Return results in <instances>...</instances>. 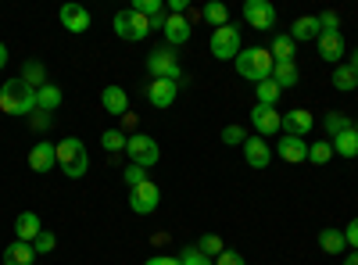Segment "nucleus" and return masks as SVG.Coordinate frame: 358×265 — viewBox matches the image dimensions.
Here are the masks:
<instances>
[{
  "instance_id": "1",
  "label": "nucleus",
  "mask_w": 358,
  "mask_h": 265,
  "mask_svg": "<svg viewBox=\"0 0 358 265\" xmlns=\"http://www.w3.org/2000/svg\"><path fill=\"white\" fill-rule=\"evenodd\" d=\"M0 111L4 115H33L36 111V90L22 79H8L0 86Z\"/></svg>"
},
{
  "instance_id": "2",
  "label": "nucleus",
  "mask_w": 358,
  "mask_h": 265,
  "mask_svg": "<svg viewBox=\"0 0 358 265\" xmlns=\"http://www.w3.org/2000/svg\"><path fill=\"white\" fill-rule=\"evenodd\" d=\"M273 69H276V62L265 47H244L241 54H236V72H241L244 79H251V83L273 79Z\"/></svg>"
},
{
  "instance_id": "3",
  "label": "nucleus",
  "mask_w": 358,
  "mask_h": 265,
  "mask_svg": "<svg viewBox=\"0 0 358 265\" xmlns=\"http://www.w3.org/2000/svg\"><path fill=\"white\" fill-rule=\"evenodd\" d=\"M57 165L69 180H83L86 169H90V155H86V143L79 136H65L57 143Z\"/></svg>"
},
{
  "instance_id": "4",
  "label": "nucleus",
  "mask_w": 358,
  "mask_h": 265,
  "mask_svg": "<svg viewBox=\"0 0 358 265\" xmlns=\"http://www.w3.org/2000/svg\"><path fill=\"white\" fill-rule=\"evenodd\" d=\"M111 25H115V33L122 36V40H129V43H140V40H147V33H151V18H143V15H136L133 8H126V11H118Z\"/></svg>"
},
{
  "instance_id": "5",
  "label": "nucleus",
  "mask_w": 358,
  "mask_h": 265,
  "mask_svg": "<svg viewBox=\"0 0 358 265\" xmlns=\"http://www.w3.org/2000/svg\"><path fill=\"white\" fill-rule=\"evenodd\" d=\"M208 47H212V57H219V62H236V54H241V29L236 25H222L212 33V40H208Z\"/></svg>"
},
{
  "instance_id": "6",
  "label": "nucleus",
  "mask_w": 358,
  "mask_h": 265,
  "mask_svg": "<svg viewBox=\"0 0 358 265\" xmlns=\"http://www.w3.org/2000/svg\"><path fill=\"white\" fill-rule=\"evenodd\" d=\"M126 155H129V162H133V165H140V169H155V165H158V158H162L155 136H147V133H133V136H129Z\"/></svg>"
},
{
  "instance_id": "7",
  "label": "nucleus",
  "mask_w": 358,
  "mask_h": 265,
  "mask_svg": "<svg viewBox=\"0 0 358 265\" xmlns=\"http://www.w3.org/2000/svg\"><path fill=\"white\" fill-rule=\"evenodd\" d=\"M147 72H151V79H183V72H179V57L172 54V47H158L147 54Z\"/></svg>"
},
{
  "instance_id": "8",
  "label": "nucleus",
  "mask_w": 358,
  "mask_h": 265,
  "mask_svg": "<svg viewBox=\"0 0 358 265\" xmlns=\"http://www.w3.org/2000/svg\"><path fill=\"white\" fill-rule=\"evenodd\" d=\"M244 22L251 29H258V33H265V29L276 25V8L268 4V0H248L244 4Z\"/></svg>"
},
{
  "instance_id": "9",
  "label": "nucleus",
  "mask_w": 358,
  "mask_h": 265,
  "mask_svg": "<svg viewBox=\"0 0 358 265\" xmlns=\"http://www.w3.org/2000/svg\"><path fill=\"white\" fill-rule=\"evenodd\" d=\"M251 126L258 129V136H262V140H268V136H276V133L283 129V115H280L276 108L255 104V111H251Z\"/></svg>"
},
{
  "instance_id": "10",
  "label": "nucleus",
  "mask_w": 358,
  "mask_h": 265,
  "mask_svg": "<svg viewBox=\"0 0 358 265\" xmlns=\"http://www.w3.org/2000/svg\"><path fill=\"white\" fill-rule=\"evenodd\" d=\"M158 201H162V190L147 180V183H140L136 190H129V208L136 212V215H151L155 208H158Z\"/></svg>"
},
{
  "instance_id": "11",
  "label": "nucleus",
  "mask_w": 358,
  "mask_h": 265,
  "mask_svg": "<svg viewBox=\"0 0 358 265\" xmlns=\"http://www.w3.org/2000/svg\"><path fill=\"white\" fill-rule=\"evenodd\" d=\"M276 155L290 165H301V162H308V143H305V136H287L283 133L280 143H276Z\"/></svg>"
},
{
  "instance_id": "12",
  "label": "nucleus",
  "mask_w": 358,
  "mask_h": 265,
  "mask_svg": "<svg viewBox=\"0 0 358 265\" xmlns=\"http://www.w3.org/2000/svg\"><path fill=\"white\" fill-rule=\"evenodd\" d=\"M176 94H179L176 79H151V86H147V101H151L155 108H172Z\"/></svg>"
},
{
  "instance_id": "13",
  "label": "nucleus",
  "mask_w": 358,
  "mask_h": 265,
  "mask_svg": "<svg viewBox=\"0 0 358 265\" xmlns=\"http://www.w3.org/2000/svg\"><path fill=\"white\" fill-rule=\"evenodd\" d=\"M315 47H319V57H322V62H330V65H341V57H344V50H348L341 33H319Z\"/></svg>"
},
{
  "instance_id": "14",
  "label": "nucleus",
  "mask_w": 358,
  "mask_h": 265,
  "mask_svg": "<svg viewBox=\"0 0 358 265\" xmlns=\"http://www.w3.org/2000/svg\"><path fill=\"white\" fill-rule=\"evenodd\" d=\"M57 18H62V25L69 29V33H86V29H90V22H94V18H90V11L83 8V4H65L62 11H57Z\"/></svg>"
},
{
  "instance_id": "15",
  "label": "nucleus",
  "mask_w": 358,
  "mask_h": 265,
  "mask_svg": "<svg viewBox=\"0 0 358 265\" xmlns=\"http://www.w3.org/2000/svg\"><path fill=\"white\" fill-rule=\"evenodd\" d=\"M54 165H57V143L40 140L33 151H29V169H33V172H50Z\"/></svg>"
},
{
  "instance_id": "16",
  "label": "nucleus",
  "mask_w": 358,
  "mask_h": 265,
  "mask_svg": "<svg viewBox=\"0 0 358 265\" xmlns=\"http://www.w3.org/2000/svg\"><path fill=\"white\" fill-rule=\"evenodd\" d=\"M312 126H315V119H312V111H305V108H294V111L283 115V133L287 136H308Z\"/></svg>"
},
{
  "instance_id": "17",
  "label": "nucleus",
  "mask_w": 358,
  "mask_h": 265,
  "mask_svg": "<svg viewBox=\"0 0 358 265\" xmlns=\"http://www.w3.org/2000/svg\"><path fill=\"white\" fill-rule=\"evenodd\" d=\"M244 162H248L251 169H268V162H273V147H268L262 136H251V140L244 143Z\"/></svg>"
},
{
  "instance_id": "18",
  "label": "nucleus",
  "mask_w": 358,
  "mask_h": 265,
  "mask_svg": "<svg viewBox=\"0 0 358 265\" xmlns=\"http://www.w3.org/2000/svg\"><path fill=\"white\" fill-rule=\"evenodd\" d=\"M162 33H165L169 47H179V43H187V40H190V33H194V29H190V22H187L183 15H169Z\"/></svg>"
},
{
  "instance_id": "19",
  "label": "nucleus",
  "mask_w": 358,
  "mask_h": 265,
  "mask_svg": "<svg viewBox=\"0 0 358 265\" xmlns=\"http://www.w3.org/2000/svg\"><path fill=\"white\" fill-rule=\"evenodd\" d=\"M101 104H104L108 115H126V111H129V94L122 90V86H104Z\"/></svg>"
},
{
  "instance_id": "20",
  "label": "nucleus",
  "mask_w": 358,
  "mask_h": 265,
  "mask_svg": "<svg viewBox=\"0 0 358 265\" xmlns=\"http://www.w3.org/2000/svg\"><path fill=\"white\" fill-rule=\"evenodd\" d=\"M15 233H18V241H25V244H33L40 233H43V226H40V215L36 212H22L18 219H15Z\"/></svg>"
},
{
  "instance_id": "21",
  "label": "nucleus",
  "mask_w": 358,
  "mask_h": 265,
  "mask_svg": "<svg viewBox=\"0 0 358 265\" xmlns=\"http://www.w3.org/2000/svg\"><path fill=\"white\" fill-rule=\"evenodd\" d=\"M36 262V251L33 244H25V241H11L4 248V265H33Z\"/></svg>"
},
{
  "instance_id": "22",
  "label": "nucleus",
  "mask_w": 358,
  "mask_h": 265,
  "mask_svg": "<svg viewBox=\"0 0 358 265\" xmlns=\"http://www.w3.org/2000/svg\"><path fill=\"white\" fill-rule=\"evenodd\" d=\"M330 143H334V155H341V158H358V126L337 133Z\"/></svg>"
},
{
  "instance_id": "23",
  "label": "nucleus",
  "mask_w": 358,
  "mask_h": 265,
  "mask_svg": "<svg viewBox=\"0 0 358 265\" xmlns=\"http://www.w3.org/2000/svg\"><path fill=\"white\" fill-rule=\"evenodd\" d=\"M319 33H322V29H319V18H315V15H305V18L294 22L290 40H294V43H308V40H319Z\"/></svg>"
},
{
  "instance_id": "24",
  "label": "nucleus",
  "mask_w": 358,
  "mask_h": 265,
  "mask_svg": "<svg viewBox=\"0 0 358 265\" xmlns=\"http://www.w3.org/2000/svg\"><path fill=\"white\" fill-rule=\"evenodd\" d=\"M319 248H322L326 255H344V251H348L344 229H322V233H319Z\"/></svg>"
},
{
  "instance_id": "25",
  "label": "nucleus",
  "mask_w": 358,
  "mask_h": 265,
  "mask_svg": "<svg viewBox=\"0 0 358 265\" xmlns=\"http://www.w3.org/2000/svg\"><path fill=\"white\" fill-rule=\"evenodd\" d=\"M36 108L43 111V115H50V111H57V108H62V90H57V86H40V90H36Z\"/></svg>"
},
{
  "instance_id": "26",
  "label": "nucleus",
  "mask_w": 358,
  "mask_h": 265,
  "mask_svg": "<svg viewBox=\"0 0 358 265\" xmlns=\"http://www.w3.org/2000/svg\"><path fill=\"white\" fill-rule=\"evenodd\" d=\"M297 79H301V72H297L294 62H276V69H273V83L280 86V90H287V86H297Z\"/></svg>"
},
{
  "instance_id": "27",
  "label": "nucleus",
  "mask_w": 358,
  "mask_h": 265,
  "mask_svg": "<svg viewBox=\"0 0 358 265\" xmlns=\"http://www.w3.org/2000/svg\"><path fill=\"white\" fill-rule=\"evenodd\" d=\"M201 15H204V22H208V25H215V29L229 25V8L222 4V0H208Z\"/></svg>"
},
{
  "instance_id": "28",
  "label": "nucleus",
  "mask_w": 358,
  "mask_h": 265,
  "mask_svg": "<svg viewBox=\"0 0 358 265\" xmlns=\"http://www.w3.org/2000/svg\"><path fill=\"white\" fill-rule=\"evenodd\" d=\"M294 40L287 33H276L273 36V47H268V54H273V62H294Z\"/></svg>"
},
{
  "instance_id": "29",
  "label": "nucleus",
  "mask_w": 358,
  "mask_h": 265,
  "mask_svg": "<svg viewBox=\"0 0 358 265\" xmlns=\"http://www.w3.org/2000/svg\"><path fill=\"white\" fill-rule=\"evenodd\" d=\"M25 86H33V90H40V86H47V69L40 65V62H25V69H22V76H18Z\"/></svg>"
},
{
  "instance_id": "30",
  "label": "nucleus",
  "mask_w": 358,
  "mask_h": 265,
  "mask_svg": "<svg viewBox=\"0 0 358 265\" xmlns=\"http://www.w3.org/2000/svg\"><path fill=\"white\" fill-rule=\"evenodd\" d=\"M334 86H337V90H358V72L351 69V65H337L334 69Z\"/></svg>"
},
{
  "instance_id": "31",
  "label": "nucleus",
  "mask_w": 358,
  "mask_h": 265,
  "mask_svg": "<svg viewBox=\"0 0 358 265\" xmlns=\"http://www.w3.org/2000/svg\"><path fill=\"white\" fill-rule=\"evenodd\" d=\"M255 94H258V104H265V108H276V101H280V86L273 83V79H265V83H258L255 86Z\"/></svg>"
},
{
  "instance_id": "32",
  "label": "nucleus",
  "mask_w": 358,
  "mask_h": 265,
  "mask_svg": "<svg viewBox=\"0 0 358 265\" xmlns=\"http://www.w3.org/2000/svg\"><path fill=\"white\" fill-rule=\"evenodd\" d=\"M322 126H326V133H330V140H334L337 133L351 129V119H348L344 111H330V115H326V119H322Z\"/></svg>"
},
{
  "instance_id": "33",
  "label": "nucleus",
  "mask_w": 358,
  "mask_h": 265,
  "mask_svg": "<svg viewBox=\"0 0 358 265\" xmlns=\"http://www.w3.org/2000/svg\"><path fill=\"white\" fill-rule=\"evenodd\" d=\"M179 265H215V258H208L197 244H190V248L179 251Z\"/></svg>"
},
{
  "instance_id": "34",
  "label": "nucleus",
  "mask_w": 358,
  "mask_h": 265,
  "mask_svg": "<svg viewBox=\"0 0 358 265\" xmlns=\"http://www.w3.org/2000/svg\"><path fill=\"white\" fill-rule=\"evenodd\" d=\"M334 158V143H308V162L312 165H326Z\"/></svg>"
},
{
  "instance_id": "35",
  "label": "nucleus",
  "mask_w": 358,
  "mask_h": 265,
  "mask_svg": "<svg viewBox=\"0 0 358 265\" xmlns=\"http://www.w3.org/2000/svg\"><path fill=\"white\" fill-rule=\"evenodd\" d=\"M101 143H104V151H111V155H115V151H122V147L129 143V136H126L122 129H108V133L101 136Z\"/></svg>"
},
{
  "instance_id": "36",
  "label": "nucleus",
  "mask_w": 358,
  "mask_h": 265,
  "mask_svg": "<svg viewBox=\"0 0 358 265\" xmlns=\"http://www.w3.org/2000/svg\"><path fill=\"white\" fill-rule=\"evenodd\" d=\"M122 183L129 187V190H136L140 183H147V169H140V165H126V172H122Z\"/></svg>"
},
{
  "instance_id": "37",
  "label": "nucleus",
  "mask_w": 358,
  "mask_h": 265,
  "mask_svg": "<svg viewBox=\"0 0 358 265\" xmlns=\"http://www.w3.org/2000/svg\"><path fill=\"white\" fill-rule=\"evenodd\" d=\"M197 248H201V251H204L208 258H219V255L226 251V248H222V241L215 237V233H204V237L197 241Z\"/></svg>"
},
{
  "instance_id": "38",
  "label": "nucleus",
  "mask_w": 358,
  "mask_h": 265,
  "mask_svg": "<svg viewBox=\"0 0 358 265\" xmlns=\"http://www.w3.org/2000/svg\"><path fill=\"white\" fill-rule=\"evenodd\" d=\"M133 11H136V15H143V18H158V15L165 11V4H162V0H136Z\"/></svg>"
},
{
  "instance_id": "39",
  "label": "nucleus",
  "mask_w": 358,
  "mask_h": 265,
  "mask_svg": "<svg viewBox=\"0 0 358 265\" xmlns=\"http://www.w3.org/2000/svg\"><path fill=\"white\" fill-rule=\"evenodd\" d=\"M315 18H319V29H322V33H341L337 11H322V15H315Z\"/></svg>"
},
{
  "instance_id": "40",
  "label": "nucleus",
  "mask_w": 358,
  "mask_h": 265,
  "mask_svg": "<svg viewBox=\"0 0 358 265\" xmlns=\"http://www.w3.org/2000/svg\"><path fill=\"white\" fill-rule=\"evenodd\" d=\"M222 143H229V147H244L248 136H244L241 126H226V129H222Z\"/></svg>"
},
{
  "instance_id": "41",
  "label": "nucleus",
  "mask_w": 358,
  "mask_h": 265,
  "mask_svg": "<svg viewBox=\"0 0 358 265\" xmlns=\"http://www.w3.org/2000/svg\"><path fill=\"white\" fill-rule=\"evenodd\" d=\"M54 244H57V241H54V233H47V229H43L40 237L33 241V251H36V255H50V251H54Z\"/></svg>"
},
{
  "instance_id": "42",
  "label": "nucleus",
  "mask_w": 358,
  "mask_h": 265,
  "mask_svg": "<svg viewBox=\"0 0 358 265\" xmlns=\"http://www.w3.org/2000/svg\"><path fill=\"white\" fill-rule=\"evenodd\" d=\"M215 265H248V262H244V255H236V251H222L215 258Z\"/></svg>"
},
{
  "instance_id": "43",
  "label": "nucleus",
  "mask_w": 358,
  "mask_h": 265,
  "mask_svg": "<svg viewBox=\"0 0 358 265\" xmlns=\"http://www.w3.org/2000/svg\"><path fill=\"white\" fill-rule=\"evenodd\" d=\"M344 241L358 251V219H351V222H348V229H344Z\"/></svg>"
},
{
  "instance_id": "44",
  "label": "nucleus",
  "mask_w": 358,
  "mask_h": 265,
  "mask_svg": "<svg viewBox=\"0 0 358 265\" xmlns=\"http://www.w3.org/2000/svg\"><path fill=\"white\" fill-rule=\"evenodd\" d=\"M143 265H179V258H169V255H155V258H147Z\"/></svg>"
},
{
  "instance_id": "45",
  "label": "nucleus",
  "mask_w": 358,
  "mask_h": 265,
  "mask_svg": "<svg viewBox=\"0 0 358 265\" xmlns=\"http://www.w3.org/2000/svg\"><path fill=\"white\" fill-rule=\"evenodd\" d=\"M47 126H50V119H47V115H33V129H40V133H43Z\"/></svg>"
},
{
  "instance_id": "46",
  "label": "nucleus",
  "mask_w": 358,
  "mask_h": 265,
  "mask_svg": "<svg viewBox=\"0 0 358 265\" xmlns=\"http://www.w3.org/2000/svg\"><path fill=\"white\" fill-rule=\"evenodd\" d=\"M4 65H8V47L0 43V69H4Z\"/></svg>"
},
{
  "instance_id": "47",
  "label": "nucleus",
  "mask_w": 358,
  "mask_h": 265,
  "mask_svg": "<svg viewBox=\"0 0 358 265\" xmlns=\"http://www.w3.org/2000/svg\"><path fill=\"white\" fill-rule=\"evenodd\" d=\"M344 265H358V251H351V255L344 258Z\"/></svg>"
},
{
  "instance_id": "48",
  "label": "nucleus",
  "mask_w": 358,
  "mask_h": 265,
  "mask_svg": "<svg viewBox=\"0 0 358 265\" xmlns=\"http://www.w3.org/2000/svg\"><path fill=\"white\" fill-rule=\"evenodd\" d=\"M351 69H355V72H358V50H355V54H351Z\"/></svg>"
}]
</instances>
